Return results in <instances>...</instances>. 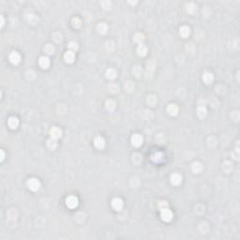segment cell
Masks as SVG:
<instances>
[{
    "label": "cell",
    "mask_w": 240,
    "mask_h": 240,
    "mask_svg": "<svg viewBox=\"0 0 240 240\" xmlns=\"http://www.w3.org/2000/svg\"><path fill=\"white\" fill-rule=\"evenodd\" d=\"M116 75H117L116 71L114 70V68H109V70H107L106 71V77L110 80H114L116 77Z\"/></svg>",
    "instance_id": "cell-20"
},
{
    "label": "cell",
    "mask_w": 240,
    "mask_h": 240,
    "mask_svg": "<svg viewBox=\"0 0 240 240\" xmlns=\"http://www.w3.org/2000/svg\"><path fill=\"white\" fill-rule=\"evenodd\" d=\"M27 186L32 192H37L41 188V183L37 178H30L27 181Z\"/></svg>",
    "instance_id": "cell-2"
},
{
    "label": "cell",
    "mask_w": 240,
    "mask_h": 240,
    "mask_svg": "<svg viewBox=\"0 0 240 240\" xmlns=\"http://www.w3.org/2000/svg\"><path fill=\"white\" fill-rule=\"evenodd\" d=\"M173 217H174V214L168 207L160 209V218H161V219L163 220V221L169 222V221L172 220Z\"/></svg>",
    "instance_id": "cell-1"
},
{
    "label": "cell",
    "mask_w": 240,
    "mask_h": 240,
    "mask_svg": "<svg viewBox=\"0 0 240 240\" xmlns=\"http://www.w3.org/2000/svg\"><path fill=\"white\" fill-rule=\"evenodd\" d=\"M94 145L98 149H102L105 146V141L102 137L98 136L94 140Z\"/></svg>",
    "instance_id": "cell-11"
},
{
    "label": "cell",
    "mask_w": 240,
    "mask_h": 240,
    "mask_svg": "<svg viewBox=\"0 0 240 240\" xmlns=\"http://www.w3.org/2000/svg\"><path fill=\"white\" fill-rule=\"evenodd\" d=\"M144 40H145V36L143 35V34H141V33L135 34V36H134V41L135 42L141 43V42L144 41Z\"/></svg>",
    "instance_id": "cell-25"
},
{
    "label": "cell",
    "mask_w": 240,
    "mask_h": 240,
    "mask_svg": "<svg viewBox=\"0 0 240 240\" xmlns=\"http://www.w3.org/2000/svg\"><path fill=\"white\" fill-rule=\"evenodd\" d=\"M8 125L11 129L12 130H15L17 127L19 126V120L17 117L15 116H11L8 120Z\"/></svg>",
    "instance_id": "cell-9"
},
{
    "label": "cell",
    "mask_w": 240,
    "mask_h": 240,
    "mask_svg": "<svg viewBox=\"0 0 240 240\" xmlns=\"http://www.w3.org/2000/svg\"><path fill=\"white\" fill-rule=\"evenodd\" d=\"M124 203L120 198H115L112 200V207L114 208L116 211H120V210L123 208Z\"/></svg>",
    "instance_id": "cell-6"
},
{
    "label": "cell",
    "mask_w": 240,
    "mask_h": 240,
    "mask_svg": "<svg viewBox=\"0 0 240 240\" xmlns=\"http://www.w3.org/2000/svg\"><path fill=\"white\" fill-rule=\"evenodd\" d=\"M0 152H1V161H3L5 159V152H4V150H1Z\"/></svg>",
    "instance_id": "cell-29"
},
{
    "label": "cell",
    "mask_w": 240,
    "mask_h": 240,
    "mask_svg": "<svg viewBox=\"0 0 240 240\" xmlns=\"http://www.w3.org/2000/svg\"><path fill=\"white\" fill-rule=\"evenodd\" d=\"M159 207H160V209H163V208L168 207V203L164 202V201H161V202L159 203Z\"/></svg>",
    "instance_id": "cell-28"
},
{
    "label": "cell",
    "mask_w": 240,
    "mask_h": 240,
    "mask_svg": "<svg viewBox=\"0 0 240 240\" xmlns=\"http://www.w3.org/2000/svg\"><path fill=\"white\" fill-rule=\"evenodd\" d=\"M179 33L182 38H188L190 34V29L189 26H183L180 27V30H179Z\"/></svg>",
    "instance_id": "cell-16"
},
{
    "label": "cell",
    "mask_w": 240,
    "mask_h": 240,
    "mask_svg": "<svg viewBox=\"0 0 240 240\" xmlns=\"http://www.w3.org/2000/svg\"><path fill=\"white\" fill-rule=\"evenodd\" d=\"M72 26H74L75 28L80 27V26H82V21L80 20L79 18H77V17L73 18V19H72Z\"/></svg>",
    "instance_id": "cell-26"
},
{
    "label": "cell",
    "mask_w": 240,
    "mask_h": 240,
    "mask_svg": "<svg viewBox=\"0 0 240 240\" xmlns=\"http://www.w3.org/2000/svg\"><path fill=\"white\" fill-rule=\"evenodd\" d=\"M203 81L207 85H211L212 82L214 81V75L211 72H204L203 75Z\"/></svg>",
    "instance_id": "cell-12"
},
{
    "label": "cell",
    "mask_w": 240,
    "mask_h": 240,
    "mask_svg": "<svg viewBox=\"0 0 240 240\" xmlns=\"http://www.w3.org/2000/svg\"><path fill=\"white\" fill-rule=\"evenodd\" d=\"M38 63H40V66L42 68H47L49 66H50V59H49L48 56H41L40 60H38Z\"/></svg>",
    "instance_id": "cell-13"
},
{
    "label": "cell",
    "mask_w": 240,
    "mask_h": 240,
    "mask_svg": "<svg viewBox=\"0 0 240 240\" xmlns=\"http://www.w3.org/2000/svg\"><path fill=\"white\" fill-rule=\"evenodd\" d=\"M186 8H187V11L189 12V13H193V12L196 11V9H197L196 5L192 3V2H189V3H188L187 5H186Z\"/></svg>",
    "instance_id": "cell-21"
},
{
    "label": "cell",
    "mask_w": 240,
    "mask_h": 240,
    "mask_svg": "<svg viewBox=\"0 0 240 240\" xmlns=\"http://www.w3.org/2000/svg\"><path fill=\"white\" fill-rule=\"evenodd\" d=\"M68 49H70V51H72V52H75L78 49L77 43L74 42V41H71L70 43L68 44Z\"/></svg>",
    "instance_id": "cell-27"
},
{
    "label": "cell",
    "mask_w": 240,
    "mask_h": 240,
    "mask_svg": "<svg viewBox=\"0 0 240 240\" xmlns=\"http://www.w3.org/2000/svg\"><path fill=\"white\" fill-rule=\"evenodd\" d=\"M64 59L67 63H68V64H71V63H72L73 61L75 60V53L74 52H72V51H67L65 53V55H64Z\"/></svg>",
    "instance_id": "cell-8"
},
{
    "label": "cell",
    "mask_w": 240,
    "mask_h": 240,
    "mask_svg": "<svg viewBox=\"0 0 240 240\" xmlns=\"http://www.w3.org/2000/svg\"><path fill=\"white\" fill-rule=\"evenodd\" d=\"M4 17L3 16H1V26H4Z\"/></svg>",
    "instance_id": "cell-30"
},
{
    "label": "cell",
    "mask_w": 240,
    "mask_h": 240,
    "mask_svg": "<svg viewBox=\"0 0 240 240\" xmlns=\"http://www.w3.org/2000/svg\"><path fill=\"white\" fill-rule=\"evenodd\" d=\"M47 146L50 149H55L56 146H57V144H56V140H55V139H53V138H51V139H49L48 141H47Z\"/></svg>",
    "instance_id": "cell-22"
},
{
    "label": "cell",
    "mask_w": 240,
    "mask_h": 240,
    "mask_svg": "<svg viewBox=\"0 0 240 240\" xmlns=\"http://www.w3.org/2000/svg\"><path fill=\"white\" fill-rule=\"evenodd\" d=\"M207 109H205V107L204 106H202V105H200L198 107V109H197V115L198 116L200 117V118H204V117H205V115H207Z\"/></svg>",
    "instance_id": "cell-19"
},
{
    "label": "cell",
    "mask_w": 240,
    "mask_h": 240,
    "mask_svg": "<svg viewBox=\"0 0 240 240\" xmlns=\"http://www.w3.org/2000/svg\"><path fill=\"white\" fill-rule=\"evenodd\" d=\"M137 53H138V55L140 56H145L146 55V53H147V48H146L144 44H140L137 48Z\"/></svg>",
    "instance_id": "cell-18"
},
{
    "label": "cell",
    "mask_w": 240,
    "mask_h": 240,
    "mask_svg": "<svg viewBox=\"0 0 240 240\" xmlns=\"http://www.w3.org/2000/svg\"><path fill=\"white\" fill-rule=\"evenodd\" d=\"M9 61H11V63H12L13 65H17L21 61V56L19 55L17 52L13 51V52H11V53H9Z\"/></svg>",
    "instance_id": "cell-5"
},
{
    "label": "cell",
    "mask_w": 240,
    "mask_h": 240,
    "mask_svg": "<svg viewBox=\"0 0 240 240\" xmlns=\"http://www.w3.org/2000/svg\"><path fill=\"white\" fill-rule=\"evenodd\" d=\"M50 135H51V138L56 140L61 137L62 130L59 128H57V127H53V128H52L50 130Z\"/></svg>",
    "instance_id": "cell-7"
},
{
    "label": "cell",
    "mask_w": 240,
    "mask_h": 240,
    "mask_svg": "<svg viewBox=\"0 0 240 240\" xmlns=\"http://www.w3.org/2000/svg\"><path fill=\"white\" fill-rule=\"evenodd\" d=\"M106 108L108 109L109 111H113L115 108V102L114 100H107L106 101Z\"/></svg>",
    "instance_id": "cell-23"
},
{
    "label": "cell",
    "mask_w": 240,
    "mask_h": 240,
    "mask_svg": "<svg viewBox=\"0 0 240 240\" xmlns=\"http://www.w3.org/2000/svg\"><path fill=\"white\" fill-rule=\"evenodd\" d=\"M182 182V176L179 174H173L171 175V183L174 186H177Z\"/></svg>",
    "instance_id": "cell-10"
},
{
    "label": "cell",
    "mask_w": 240,
    "mask_h": 240,
    "mask_svg": "<svg viewBox=\"0 0 240 240\" xmlns=\"http://www.w3.org/2000/svg\"><path fill=\"white\" fill-rule=\"evenodd\" d=\"M203 164L199 162V161H195V162L192 163V172L195 173V174H199L201 171L203 170Z\"/></svg>",
    "instance_id": "cell-14"
},
{
    "label": "cell",
    "mask_w": 240,
    "mask_h": 240,
    "mask_svg": "<svg viewBox=\"0 0 240 240\" xmlns=\"http://www.w3.org/2000/svg\"><path fill=\"white\" fill-rule=\"evenodd\" d=\"M143 141H144V138L141 134H134L131 137V144L133 146H135V147L141 146L142 144H143Z\"/></svg>",
    "instance_id": "cell-4"
},
{
    "label": "cell",
    "mask_w": 240,
    "mask_h": 240,
    "mask_svg": "<svg viewBox=\"0 0 240 240\" xmlns=\"http://www.w3.org/2000/svg\"><path fill=\"white\" fill-rule=\"evenodd\" d=\"M97 30L100 34L103 35V34H105L107 30H108V26H107V24L105 23H100L97 26Z\"/></svg>",
    "instance_id": "cell-17"
},
{
    "label": "cell",
    "mask_w": 240,
    "mask_h": 240,
    "mask_svg": "<svg viewBox=\"0 0 240 240\" xmlns=\"http://www.w3.org/2000/svg\"><path fill=\"white\" fill-rule=\"evenodd\" d=\"M78 204H79L78 198L76 196H73V195H71V196H68L66 199V205H67L68 208H71V209H73V208L77 207Z\"/></svg>",
    "instance_id": "cell-3"
},
{
    "label": "cell",
    "mask_w": 240,
    "mask_h": 240,
    "mask_svg": "<svg viewBox=\"0 0 240 240\" xmlns=\"http://www.w3.org/2000/svg\"><path fill=\"white\" fill-rule=\"evenodd\" d=\"M44 51H45L48 55H53V52H55V47H53L52 44H47V45L44 47Z\"/></svg>",
    "instance_id": "cell-24"
},
{
    "label": "cell",
    "mask_w": 240,
    "mask_h": 240,
    "mask_svg": "<svg viewBox=\"0 0 240 240\" xmlns=\"http://www.w3.org/2000/svg\"><path fill=\"white\" fill-rule=\"evenodd\" d=\"M167 112L169 113V115H172V116L176 115H177V113H178V107H177V105H175V104H170V105H168Z\"/></svg>",
    "instance_id": "cell-15"
}]
</instances>
